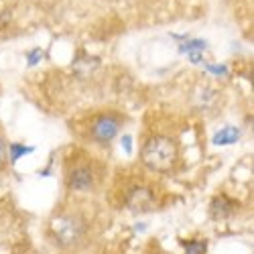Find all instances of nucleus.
I'll use <instances>...</instances> for the list:
<instances>
[{"label":"nucleus","mask_w":254,"mask_h":254,"mask_svg":"<svg viewBox=\"0 0 254 254\" xmlns=\"http://www.w3.org/2000/svg\"><path fill=\"white\" fill-rule=\"evenodd\" d=\"M177 144L167 138V136H153L144 142L142 151H140V159L142 163L151 169V171H171L177 163Z\"/></svg>","instance_id":"obj_1"},{"label":"nucleus","mask_w":254,"mask_h":254,"mask_svg":"<svg viewBox=\"0 0 254 254\" xmlns=\"http://www.w3.org/2000/svg\"><path fill=\"white\" fill-rule=\"evenodd\" d=\"M51 236L59 246H71L83 236V224L73 216H61L51 222Z\"/></svg>","instance_id":"obj_2"},{"label":"nucleus","mask_w":254,"mask_h":254,"mask_svg":"<svg viewBox=\"0 0 254 254\" xmlns=\"http://www.w3.org/2000/svg\"><path fill=\"white\" fill-rule=\"evenodd\" d=\"M120 126H122V120L114 114H104L100 116L94 126H92V136L98 140V142H110L118 130H120Z\"/></svg>","instance_id":"obj_3"},{"label":"nucleus","mask_w":254,"mask_h":254,"mask_svg":"<svg viewBox=\"0 0 254 254\" xmlns=\"http://www.w3.org/2000/svg\"><path fill=\"white\" fill-rule=\"evenodd\" d=\"M126 205L132 211H149L155 205V195L149 187H136L130 191L128 199H126Z\"/></svg>","instance_id":"obj_4"},{"label":"nucleus","mask_w":254,"mask_h":254,"mask_svg":"<svg viewBox=\"0 0 254 254\" xmlns=\"http://www.w3.org/2000/svg\"><path fill=\"white\" fill-rule=\"evenodd\" d=\"M92 185H94V177L92 171L86 167L75 169L69 177V187H73L75 191H88V189H92Z\"/></svg>","instance_id":"obj_5"},{"label":"nucleus","mask_w":254,"mask_h":254,"mask_svg":"<svg viewBox=\"0 0 254 254\" xmlns=\"http://www.w3.org/2000/svg\"><path fill=\"white\" fill-rule=\"evenodd\" d=\"M236 209V201H232L228 195H218L214 197V201H211V216H214L216 220H222V218H228L232 211Z\"/></svg>","instance_id":"obj_6"},{"label":"nucleus","mask_w":254,"mask_h":254,"mask_svg":"<svg viewBox=\"0 0 254 254\" xmlns=\"http://www.w3.org/2000/svg\"><path fill=\"white\" fill-rule=\"evenodd\" d=\"M98 65H100V61H98L96 57H77V59L73 61V71H75L79 77H86V75H90Z\"/></svg>","instance_id":"obj_7"},{"label":"nucleus","mask_w":254,"mask_h":254,"mask_svg":"<svg viewBox=\"0 0 254 254\" xmlns=\"http://www.w3.org/2000/svg\"><path fill=\"white\" fill-rule=\"evenodd\" d=\"M238 138H240V130L234 128V126H226V128H222L220 132H216L214 142L216 144H232V142H236Z\"/></svg>","instance_id":"obj_8"},{"label":"nucleus","mask_w":254,"mask_h":254,"mask_svg":"<svg viewBox=\"0 0 254 254\" xmlns=\"http://www.w3.org/2000/svg\"><path fill=\"white\" fill-rule=\"evenodd\" d=\"M183 246H185L187 254H203L205 252V242H201V240H187V242H183Z\"/></svg>","instance_id":"obj_9"},{"label":"nucleus","mask_w":254,"mask_h":254,"mask_svg":"<svg viewBox=\"0 0 254 254\" xmlns=\"http://www.w3.org/2000/svg\"><path fill=\"white\" fill-rule=\"evenodd\" d=\"M27 153H33L31 146H20V144H12L10 146V159L12 161L20 159V155H27Z\"/></svg>","instance_id":"obj_10"},{"label":"nucleus","mask_w":254,"mask_h":254,"mask_svg":"<svg viewBox=\"0 0 254 254\" xmlns=\"http://www.w3.org/2000/svg\"><path fill=\"white\" fill-rule=\"evenodd\" d=\"M31 59H29V65H35L37 61H41V57H43V51H39V49H35L31 55H29Z\"/></svg>","instance_id":"obj_11"},{"label":"nucleus","mask_w":254,"mask_h":254,"mask_svg":"<svg viewBox=\"0 0 254 254\" xmlns=\"http://www.w3.org/2000/svg\"><path fill=\"white\" fill-rule=\"evenodd\" d=\"M6 157H8V151H6V144H4V140L0 138V165H2L4 161H6Z\"/></svg>","instance_id":"obj_12"},{"label":"nucleus","mask_w":254,"mask_h":254,"mask_svg":"<svg viewBox=\"0 0 254 254\" xmlns=\"http://www.w3.org/2000/svg\"><path fill=\"white\" fill-rule=\"evenodd\" d=\"M124 149L130 153V138H128V136H124Z\"/></svg>","instance_id":"obj_13"}]
</instances>
